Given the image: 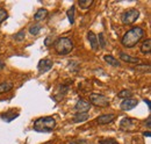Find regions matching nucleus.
Listing matches in <instances>:
<instances>
[{
  "label": "nucleus",
  "instance_id": "f257e3e1",
  "mask_svg": "<svg viewBox=\"0 0 151 144\" xmlns=\"http://www.w3.org/2000/svg\"><path fill=\"white\" fill-rule=\"evenodd\" d=\"M144 35V32L141 27H132V29H129L121 40V43L124 48H134Z\"/></svg>",
  "mask_w": 151,
  "mask_h": 144
},
{
  "label": "nucleus",
  "instance_id": "f03ea898",
  "mask_svg": "<svg viewBox=\"0 0 151 144\" xmlns=\"http://www.w3.org/2000/svg\"><path fill=\"white\" fill-rule=\"evenodd\" d=\"M56 128V121L51 116L40 117L34 122V130L37 132H51Z\"/></svg>",
  "mask_w": 151,
  "mask_h": 144
},
{
  "label": "nucleus",
  "instance_id": "7ed1b4c3",
  "mask_svg": "<svg viewBox=\"0 0 151 144\" xmlns=\"http://www.w3.org/2000/svg\"><path fill=\"white\" fill-rule=\"evenodd\" d=\"M54 47L57 54L68 55L73 50V42L69 37H59L56 40Z\"/></svg>",
  "mask_w": 151,
  "mask_h": 144
},
{
  "label": "nucleus",
  "instance_id": "20e7f679",
  "mask_svg": "<svg viewBox=\"0 0 151 144\" xmlns=\"http://www.w3.org/2000/svg\"><path fill=\"white\" fill-rule=\"evenodd\" d=\"M139 17V11L136 8H130L126 12L122 13L121 15V21L124 24H132Z\"/></svg>",
  "mask_w": 151,
  "mask_h": 144
},
{
  "label": "nucleus",
  "instance_id": "39448f33",
  "mask_svg": "<svg viewBox=\"0 0 151 144\" xmlns=\"http://www.w3.org/2000/svg\"><path fill=\"white\" fill-rule=\"evenodd\" d=\"M90 101L99 107H107L109 105V99L106 95L99 94V93H92L90 95Z\"/></svg>",
  "mask_w": 151,
  "mask_h": 144
},
{
  "label": "nucleus",
  "instance_id": "423d86ee",
  "mask_svg": "<svg viewBox=\"0 0 151 144\" xmlns=\"http://www.w3.org/2000/svg\"><path fill=\"white\" fill-rule=\"evenodd\" d=\"M136 123H137V121L135 119L124 117L120 122V128H121V130H124V131H132V129L136 127Z\"/></svg>",
  "mask_w": 151,
  "mask_h": 144
},
{
  "label": "nucleus",
  "instance_id": "0eeeda50",
  "mask_svg": "<svg viewBox=\"0 0 151 144\" xmlns=\"http://www.w3.org/2000/svg\"><path fill=\"white\" fill-rule=\"evenodd\" d=\"M52 65H54V63H52L51 59H47V58L41 59L37 64L38 72H40V73H45V72L49 71V70L52 68Z\"/></svg>",
  "mask_w": 151,
  "mask_h": 144
},
{
  "label": "nucleus",
  "instance_id": "6e6552de",
  "mask_svg": "<svg viewBox=\"0 0 151 144\" xmlns=\"http://www.w3.org/2000/svg\"><path fill=\"white\" fill-rule=\"evenodd\" d=\"M76 110H78V113H87L91 109V104L84 99H79L76 104Z\"/></svg>",
  "mask_w": 151,
  "mask_h": 144
},
{
  "label": "nucleus",
  "instance_id": "1a4fd4ad",
  "mask_svg": "<svg viewBox=\"0 0 151 144\" xmlns=\"http://www.w3.org/2000/svg\"><path fill=\"white\" fill-rule=\"evenodd\" d=\"M137 105H138V100H137V99L129 98V99H124V100L121 102L120 107H121L122 110H130V109L136 107Z\"/></svg>",
  "mask_w": 151,
  "mask_h": 144
},
{
  "label": "nucleus",
  "instance_id": "9d476101",
  "mask_svg": "<svg viewBox=\"0 0 151 144\" xmlns=\"http://www.w3.org/2000/svg\"><path fill=\"white\" fill-rule=\"evenodd\" d=\"M115 117H116L115 114H104V115H100L99 117H96L95 122L98 125H108V123L113 122Z\"/></svg>",
  "mask_w": 151,
  "mask_h": 144
},
{
  "label": "nucleus",
  "instance_id": "9b49d317",
  "mask_svg": "<svg viewBox=\"0 0 151 144\" xmlns=\"http://www.w3.org/2000/svg\"><path fill=\"white\" fill-rule=\"evenodd\" d=\"M87 38H88V42L91 44V48L92 50H98L99 48V43H98V36L95 35L93 32H88L87 33Z\"/></svg>",
  "mask_w": 151,
  "mask_h": 144
},
{
  "label": "nucleus",
  "instance_id": "f8f14e48",
  "mask_svg": "<svg viewBox=\"0 0 151 144\" xmlns=\"http://www.w3.org/2000/svg\"><path fill=\"white\" fill-rule=\"evenodd\" d=\"M120 58L122 59V60H124L126 63H139V59L138 58H136V57H132L130 55L126 54V53H123V51H120Z\"/></svg>",
  "mask_w": 151,
  "mask_h": 144
},
{
  "label": "nucleus",
  "instance_id": "ddd939ff",
  "mask_svg": "<svg viewBox=\"0 0 151 144\" xmlns=\"http://www.w3.org/2000/svg\"><path fill=\"white\" fill-rule=\"evenodd\" d=\"M104 59H105V62L108 63L111 66H114V68H119V66H121L120 60H117V59H116L115 57H113L112 55H106V56H104Z\"/></svg>",
  "mask_w": 151,
  "mask_h": 144
},
{
  "label": "nucleus",
  "instance_id": "4468645a",
  "mask_svg": "<svg viewBox=\"0 0 151 144\" xmlns=\"http://www.w3.org/2000/svg\"><path fill=\"white\" fill-rule=\"evenodd\" d=\"M141 53L143 55H149L151 53V40H145L141 45Z\"/></svg>",
  "mask_w": 151,
  "mask_h": 144
},
{
  "label": "nucleus",
  "instance_id": "2eb2a0df",
  "mask_svg": "<svg viewBox=\"0 0 151 144\" xmlns=\"http://www.w3.org/2000/svg\"><path fill=\"white\" fill-rule=\"evenodd\" d=\"M88 120V114L87 113H76L73 116V122L75 123H79V122H84Z\"/></svg>",
  "mask_w": 151,
  "mask_h": 144
},
{
  "label": "nucleus",
  "instance_id": "dca6fc26",
  "mask_svg": "<svg viewBox=\"0 0 151 144\" xmlns=\"http://www.w3.org/2000/svg\"><path fill=\"white\" fill-rule=\"evenodd\" d=\"M48 17V11L45 8H40L37 12L34 14V19L36 21H41V20H44V19Z\"/></svg>",
  "mask_w": 151,
  "mask_h": 144
},
{
  "label": "nucleus",
  "instance_id": "f3484780",
  "mask_svg": "<svg viewBox=\"0 0 151 144\" xmlns=\"http://www.w3.org/2000/svg\"><path fill=\"white\" fill-rule=\"evenodd\" d=\"M12 89H13V84L12 83H9V81L0 83V94L1 93H6V92H9Z\"/></svg>",
  "mask_w": 151,
  "mask_h": 144
},
{
  "label": "nucleus",
  "instance_id": "a211bd4d",
  "mask_svg": "<svg viewBox=\"0 0 151 144\" xmlns=\"http://www.w3.org/2000/svg\"><path fill=\"white\" fill-rule=\"evenodd\" d=\"M93 4H94L93 0H79L78 1V5L81 9H88Z\"/></svg>",
  "mask_w": 151,
  "mask_h": 144
},
{
  "label": "nucleus",
  "instance_id": "6ab92c4d",
  "mask_svg": "<svg viewBox=\"0 0 151 144\" xmlns=\"http://www.w3.org/2000/svg\"><path fill=\"white\" fill-rule=\"evenodd\" d=\"M41 29H42L41 24L35 23V24H33V26H30V27H29V33H30L32 35H38V34H40V32H41Z\"/></svg>",
  "mask_w": 151,
  "mask_h": 144
},
{
  "label": "nucleus",
  "instance_id": "aec40b11",
  "mask_svg": "<svg viewBox=\"0 0 151 144\" xmlns=\"http://www.w3.org/2000/svg\"><path fill=\"white\" fill-rule=\"evenodd\" d=\"M66 14H68V18H69L70 23L72 24V23L75 22V14H76V7L75 6H71V8H69V9H68Z\"/></svg>",
  "mask_w": 151,
  "mask_h": 144
},
{
  "label": "nucleus",
  "instance_id": "412c9836",
  "mask_svg": "<svg viewBox=\"0 0 151 144\" xmlns=\"http://www.w3.org/2000/svg\"><path fill=\"white\" fill-rule=\"evenodd\" d=\"M117 95H119V98H122V99H129L132 95V91L129 90H122Z\"/></svg>",
  "mask_w": 151,
  "mask_h": 144
},
{
  "label": "nucleus",
  "instance_id": "4be33fe9",
  "mask_svg": "<svg viewBox=\"0 0 151 144\" xmlns=\"http://www.w3.org/2000/svg\"><path fill=\"white\" fill-rule=\"evenodd\" d=\"M98 43H100V47H101L102 49H105V48H106V40H105V37H104V34H102V33H100V34H99V37H98Z\"/></svg>",
  "mask_w": 151,
  "mask_h": 144
},
{
  "label": "nucleus",
  "instance_id": "5701e85b",
  "mask_svg": "<svg viewBox=\"0 0 151 144\" xmlns=\"http://www.w3.org/2000/svg\"><path fill=\"white\" fill-rule=\"evenodd\" d=\"M8 17V14H7V12L4 9V8H0V23H2Z\"/></svg>",
  "mask_w": 151,
  "mask_h": 144
},
{
  "label": "nucleus",
  "instance_id": "b1692460",
  "mask_svg": "<svg viewBox=\"0 0 151 144\" xmlns=\"http://www.w3.org/2000/svg\"><path fill=\"white\" fill-rule=\"evenodd\" d=\"M100 144H119L113 138H108V140H101Z\"/></svg>",
  "mask_w": 151,
  "mask_h": 144
},
{
  "label": "nucleus",
  "instance_id": "393cba45",
  "mask_svg": "<svg viewBox=\"0 0 151 144\" xmlns=\"http://www.w3.org/2000/svg\"><path fill=\"white\" fill-rule=\"evenodd\" d=\"M14 38H15L17 41L23 40V38H24V30H21V32H19L18 34H15V35H14Z\"/></svg>",
  "mask_w": 151,
  "mask_h": 144
},
{
  "label": "nucleus",
  "instance_id": "a878e982",
  "mask_svg": "<svg viewBox=\"0 0 151 144\" xmlns=\"http://www.w3.org/2000/svg\"><path fill=\"white\" fill-rule=\"evenodd\" d=\"M51 41L54 42V38L51 37V36H48L45 40H44V45H47V47H49L50 44H51Z\"/></svg>",
  "mask_w": 151,
  "mask_h": 144
},
{
  "label": "nucleus",
  "instance_id": "bb28decb",
  "mask_svg": "<svg viewBox=\"0 0 151 144\" xmlns=\"http://www.w3.org/2000/svg\"><path fill=\"white\" fill-rule=\"evenodd\" d=\"M150 120H151V117L150 116H149V117H148V119H147V127H148V128H150Z\"/></svg>",
  "mask_w": 151,
  "mask_h": 144
},
{
  "label": "nucleus",
  "instance_id": "cd10ccee",
  "mask_svg": "<svg viewBox=\"0 0 151 144\" xmlns=\"http://www.w3.org/2000/svg\"><path fill=\"white\" fill-rule=\"evenodd\" d=\"M144 101H145V102H147V105H148V107H149V109H150V108H151V106H150V101H149V100H148V99H147V100H145V99H144Z\"/></svg>",
  "mask_w": 151,
  "mask_h": 144
},
{
  "label": "nucleus",
  "instance_id": "c85d7f7f",
  "mask_svg": "<svg viewBox=\"0 0 151 144\" xmlns=\"http://www.w3.org/2000/svg\"><path fill=\"white\" fill-rule=\"evenodd\" d=\"M4 68H5V64H4L2 62H0V70H2Z\"/></svg>",
  "mask_w": 151,
  "mask_h": 144
},
{
  "label": "nucleus",
  "instance_id": "c756f323",
  "mask_svg": "<svg viewBox=\"0 0 151 144\" xmlns=\"http://www.w3.org/2000/svg\"><path fill=\"white\" fill-rule=\"evenodd\" d=\"M143 135H144V136H147V137H150V136H151V135H150V132H144Z\"/></svg>",
  "mask_w": 151,
  "mask_h": 144
},
{
  "label": "nucleus",
  "instance_id": "7c9ffc66",
  "mask_svg": "<svg viewBox=\"0 0 151 144\" xmlns=\"http://www.w3.org/2000/svg\"><path fill=\"white\" fill-rule=\"evenodd\" d=\"M69 144H78V143H76V142H72V143H69Z\"/></svg>",
  "mask_w": 151,
  "mask_h": 144
}]
</instances>
